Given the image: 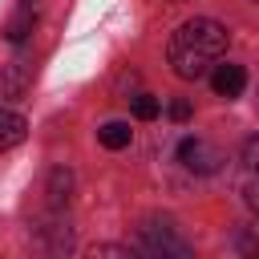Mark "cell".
Listing matches in <instances>:
<instances>
[{"label":"cell","mask_w":259,"mask_h":259,"mask_svg":"<svg viewBox=\"0 0 259 259\" xmlns=\"http://www.w3.org/2000/svg\"><path fill=\"white\" fill-rule=\"evenodd\" d=\"M227 28L210 16H194L186 24H178V32L170 36V69L182 81H198L223 53H227Z\"/></svg>","instance_id":"6da1fadb"},{"label":"cell","mask_w":259,"mask_h":259,"mask_svg":"<svg viewBox=\"0 0 259 259\" xmlns=\"http://www.w3.org/2000/svg\"><path fill=\"white\" fill-rule=\"evenodd\" d=\"M142 251L146 255H174V259H186L190 255V243L178 235V227L170 219H150L142 227Z\"/></svg>","instance_id":"7a4b0ae2"},{"label":"cell","mask_w":259,"mask_h":259,"mask_svg":"<svg viewBox=\"0 0 259 259\" xmlns=\"http://www.w3.org/2000/svg\"><path fill=\"white\" fill-rule=\"evenodd\" d=\"M178 162L186 170H194V174H214L219 162H223V154L210 142H202V138H182L178 142Z\"/></svg>","instance_id":"3957f363"},{"label":"cell","mask_w":259,"mask_h":259,"mask_svg":"<svg viewBox=\"0 0 259 259\" xmlns=\"http://www.w3.org/2000/svg\"><path fill=\"white\" fill-rule=\"evenodd\" d=\"M210 85H214V93L219 97H239L243 89H247V69L243 65H235V61H227V65H214V73H210Z\"/></svg>","instance_id":"277c9868"},{"label":"cell","mask_w":259,"mask_h":259,"mask_svg":"<svg viewBox=\"0 0 259 259\" xmlns=\"http://www.w3.org/2000/svg\"><path fill=\"white\" fill-rule=\"evenodd\" d=\"M24 134H28L24 117H20L16 109H0V154H8L12 146H20Z\"/></svg>","instance_id":"5b68a950"},{"label":"cell","mask_w":259,"mask_h":259,"mask_svg":"<svg viewBox=\"0 0 259 259\" xmlns=\"http://www.w3.org/2000/svg\"><path fill=\"white\" fill-rule=\"evenodd\" d=\"M130 138H134V130H130L125 121H105V125L97 130V142H101L105 150H125Z\"/></svg>","instance_id":"8992f818"},{"label":"cell","mask_w":259,"mask_h":259,"mask_svg":"<svg viewBox=\"0 0 259 259\" xmlns=\"http://www.w3.org/2000/svg\"><path fill=\"white\" fill-rule=\"evenodd\" d=\"M69 190H73V174H69L65 166H57V170L49 174V202H53V206H65V202H69Z\"/></svg>","instance_id":"52a82bcc"},{"label":"cell","mask_w":259,"mask_h":259,"mask_svg":"<svg viewBox=\"0 0 259 259\" xmlns=\"http://www.w3.org/2000/svg\"><path fill=\"white\" fill-rule=\"evenodd\" d=\"M24 81H28L24 65H4L0 69V97H20L24 93Z\"/></svg>","instance_id":"ba28073f"},{"label":"cell","mask_w":259,"mask_h":259,"mask_svg":"<svg viewBox=\"0 0 259 259\" xmlns=\"http://www.w3.org/2000/svg\"><path fill=\"white\" fill-rule=\"evenodd\" d=\"M162 113V105H158V97H150V93H142V97H134V117H142V121H154Z\"/></svg>","instance_id":"9c48e42d"},{"label":"cell","mask_w":259,"mask_h":259,"mask_svg":"<svg viewBox=\"0 0 259 259\" xmlns=\"http://www.w3.org/2000/svg\"><path fill=\"white\" fill-rule=\"evenodd\" d=\"M28 28H32V12H28V8H20V16L8 24V40H12V45H20V40L28 36Z\"/></svg>","instance_id":"30bf717a"},{"label":"cell","mask_w":259,"mask_h":259,"mask_svg":"<svg viewBox=\"0 0 259 259\" xmlns=\"http://www.w3.org/2000/svg\"><path fill=\"white\" fill-rule=\"evenodd\" d=\"M243 166H247L251 174H259V134H251V138L243 142Z\"/></svg>","instance_id":"8fae6325"},{"label":"cell","mask_w":259,"mask_h":259,"mask_svg":"<svg viewBox=\"0 0 259 259\" xmlns=\"http://www.w3.org/2000/svg\"><path fill=\"white\" fill-rule=\"evenodd\" d=\"M239 251H243V255H259V227H247V231L239 235Z\"/></svg>","instance_id":"7c38bea8"},{"label":"cell","mask_w":259,"mask_h":259,"mask_svg":"<svg viewBox=\"0 0 259 259\" xmlns=\"http://www.w3.org/2000/svg\"><path fill=\"white\" fill-rule=\"evenodd\" d=\"M243 198H247V206L259 214V178H251V182L243 186Z\"/></svg>","instance_id":"4fadbf2b"},{"label":"cell","mask_w":259,"mask_h":259,"mask_svg":"<svg viewBox=\"0 0 259 259\" xmlns=\"http://www.w3.org/2000/svg\"><path fill=\"white\" fill-rule=\"evenodd\" d=\"M170 117H174V121H186V117H190V101H182V97L170 101Z\"/></svg>","instance_id":"5bb4252c"},{"label":"cell","mask_w":259,"mask_h":259,"mask_svg":"<svg viewBox=\"0 0 259 259\" xmlns=\"http://www.w3.org/2000/svg\"><path fill=\"white\" fill-rule=\"evenodd\" d=\"M89 255H130V251H125V247H109V243H105V247H93Z\"/></svg>","instance_id":"9a60e30c"},{"label":"cell","mask_w":259,"mask_h":259,"mask_svg":"<svg viewBox=\"0 0 259 259\" xmlns=\"http://www.w3.org/2000/svg\"><path fill=\"white\" fill-rule=\"evenodd\" d=\"M170 4H182V0H170Z\"/></svg>","instance_id":"2e32d148"},{"label":"cell","mask_w":259,"mask_h":259,"mask_svg":"<svg viewBox=\"0 0 259 259\" xmlns=\"http://www.w3.org/2000/svg\"><path fill=\"white\" fill-rule=\"evenodd\" d=\"M255 4H259V0H255Z\"/></svg>","instance_id":"e0dca14e"}]
</instances>
